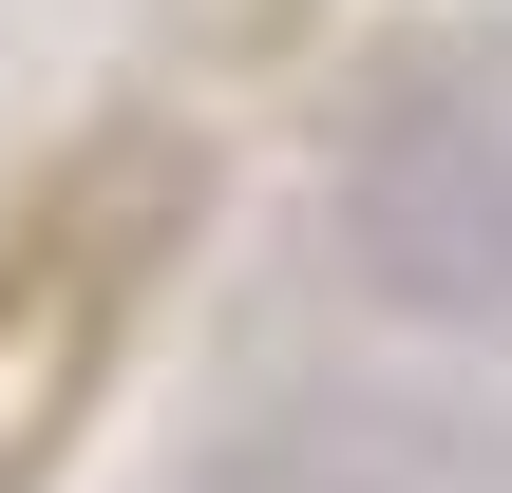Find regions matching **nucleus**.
Instances as JSON below:
<instances>
[{
	"label": "nucleus",
	"instance_id": "f03ea898",
	"mask_svg": "<svg viewBox=\"0 0 512 493\" xmlns=\"http://www.w3.org/2000/svg\"><path fill=\"white\" fill-rule=\"evenodd\" d=\"M228 493H380V475H342V456H247Z\"/></svg>",
	"mask_w": 512,
	"mask_h": 493
},
{
	"label": "nucleus",
	"instance_id": "f257e3e1",
	"mask_svg": "<svg viewBox=\"0 0 512 493\" xmlns=\"http://www.w3.org/2000/svg\"><path fill=\"white\" fill-rule=\"evenodd\" d=\"M342 266L399 323H512V114L475 95H380L342 133Z\"/></svg>",
	"mask_w": 512,
	"mask_h": 493
}]
</instances>
